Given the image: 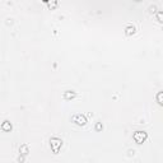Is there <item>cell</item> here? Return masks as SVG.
Wrapping results in <instances>:
<instances>
[{
  "instance_id": "obj_1",
  "label": "cell",
  "mask_w": 163,
  "mask_h": 163,
  "mask_svg": "<svg viewBox=\"0 0 163 163\" xmlns=\"http://www.w3.org/2000/svg\"><path fill=\"white\" fill-rule=\"evenodd\" d=\"M61 145H63V141H61L59 138H51V139H50V147H51V149H52V152H54L55 154L59 153Z\"/></svg>"
},
{
  "instance_id": "obj_2",
  "label": "cell",
  "mask_w": 163,
  "mask_h": 163,
  "mask_svg": "<svg viewBox=\"0 0 163 163\" xmlns=\"http://www.w3.org/2000/svg\"><path fill=\"white\" fill-rule=\"evenodd\" d=\"M147 138H148V134H147L145 131H135L134 135H132V139H134L135 143H138V144L144 143V141L147 140Z\"/></svg>"
},
{
  "instance_id": "obj_3",
  "label": "cell",
  "mask_w": 163,
  "mask_h": 163,
  "mask_svg": "<svg viewBox=\"0 0 163 163\" xmlns=\"http://www.w3.org/2000/svg\"><path fill=\"white\" fill-rule=\"evenodd\" d=\"M73 122H75L76 125H79V126H83V125H85L87 124V119H85V116H83V115H75V116H73Z\"/></svg>"
},
{
  "instance_id": "obj_4",
  "label": "cell",
  "mask_w": 163,
  "mask_h": 163,
  "mask_svg": "<svg viewBox=\"0 0 163 163\" xmlns=\"http://www.w3.org/2000/svg\"><path fill=\"white\" fill-rule=\"evenodd\" d=\"M12 128H13V126H12V124H10L9 121H4V122L1 124V129L4 131H10Z\"/></svg>"
},
{
  "instance_id": "obj_5",
  "label": "cell",
  "mask_w": 163,
  "mask_h": 163,
  "mask_svg": "<svg viewBox=\"0 0 163 163\" xmlns=\"http://www.w3.org/2000/svg\"><path fill=\"white\" fill-rule=\"evenodd\" d=\"M74 97H75V92H73V91H66L64 93V98L65 99H73Z\"/></svg>"
},
{
  "instance_id": "obj_6",
  "label": "cell",
  "mask_w": 163,
  "mask_h": 163,
  "mask_svg": "<svg viewBox=\"0 0 163 163\" xmlns=\"http://www.w3.org/2000/svg\"><path fill=\"white\" fill-rule=\"evenodd\" d=\"M125 33H126V36H132L135 33V27L134 26H128L126 30H125Z\"/></svg>"
},
{
  "instance_id": "obj_7",
  "label": "cell",
  "mask_w": 163,
  "mask_h": 163,
  "mask_svg": "<svg viewBox=\"0 0 163 163\" xmlns=\"http://www.w3.org/2000/svg\"><path fill=\"white\" fill-rule=\"evenodd\" d=\"M47 5L50 9H55L57 6V0H47Z\"/></svg>"
},
{
  "instance_id": "obj_8",
  "label": "cell",
  "mask_w": 163,
  "mask_h": 163,
  "mask_svg": "<svg viewBox=\"0 0 163 163\" xmlns=\"http://www.w3.org/2000/svg\"><path fill=\"white\" fill-rule=\"evenodd\" d=\"M19 152H21L22 154L27 156V154H28V145H26V144H24V145H22V147L19 148Z\"/></svg>"
},
{
  "instance_id": "obj_9",
  "label": "cell",
  "mask_w": 163,
  "mask_h": 163,
  "mask_svg": "<svg viewBox=\"0 0 163 163\" xmlns=\"http://www.w3.org/2000/svg\"><path fill=\"white\" fill-rule=\"evenodd\" d=\"M157 101H158L159 104H162V92H158V94H157Z\"/></svg>"
},
{
  "instance_id": "obj_10",
  "label": "cell",
  "mask_w": 163,
  "mask_h": 163,
  "mask_svg": "<svg viewBox=\"0 0 163 163\" xmlns=\"http://www.w3.org/2000/svg\"><path fill=\"white\" fill-rule=\"evenodd\" d=\"M157 19H158V22H159V23H162V13H161V12H158V13H157Z\"/></svg>"
},
{
  "instance_id": "obj_11",
  "label": "cell",
  "mask_w": 163,
  "mask_h": 163,
  "mask_svg": "<svg viewBox=\"0 0 163 163\" xmlns=\"http://www.w3.org/2000/svg\"><path fill=\"white\" fill-rule=\"evenodd\" d=\"M149 10H150V13H156L157 12V6H150Z\"/></svg>"
},
{
  "instance_id": "obj_12",
  "label": "cell",
  "mask_w": 163,
  "mask_h": 163,
  "mask_svg": "<svg viewBox=\"0 0 163 163\" xmlns=\"http://www.w3.org/2000/svg\"><path fill=\"white\" fill-rule=\"evenodd\" d=\"M96 129H97V130H101V129H102L101 124H97V125H96Z\"/></svg>"
},
{
  "instance_id": "obj_13",
  "label": "cell",
  "mask_w": 163,
  "mask_h": 163,
  "mask_svg": "<svg viewBox=\"0 0 163 163\" xmlns=\"http://www.w3.org/2000/svg\"><path fill=\"white\" fill-rule=\"evenodd\" d=\"M135 1H140V0H135Z\"/></svg>"
}]
</instances>
